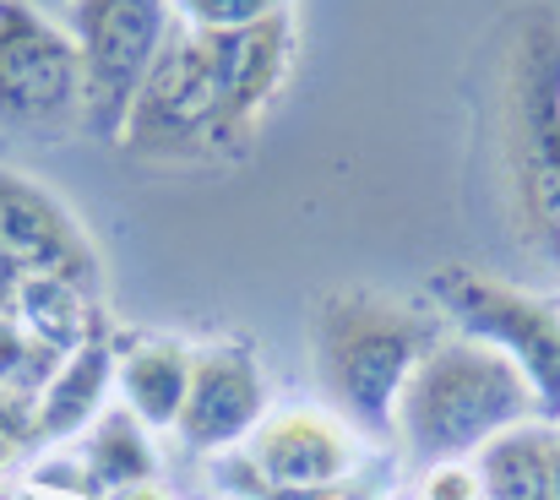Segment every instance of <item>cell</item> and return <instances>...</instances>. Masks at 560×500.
<instances>
[{
	"label": "cell",
	"mask_w": 560,
	"mask_h": 500,
	"mask_svg": "<svg viewBox=\"0 0 560 500\" xmlns=\"http://www.w3.org/2000/svg\"><path fill=\"white\" fill-rule=\"evenodd\" d=\"M435 305L463 327V337H479L490 348H501L523 381L534 386V403L539 414L560 419V311L512 289V283H495V278H479V272H441L435 283Z\"/></svg>",
	"instance_id": "obj_5"
},
{
	"label": "cell",
	"mask_w": 560,
	"mask_h": 500,
	"mask_svg": "<svg viewBox=\"0 0 560 500\" xmlns=\"http://www.w3.org/2000/svg\"><path fill=\"white\" fill-rule=\"evenodd\" d=\"M267 419V392H261V370L245 348L234 342H212L196 353L190 364V397L180 414V435L196 452H229L240 441H250Z\"/></svg>",
	"instance_id": "obj_10"
},
{
	"label": "cell",
	"mask_w": 560,
	"mask_h": 500,
	"mask_svg": "<svg viewBox=\"0 0 560 500\" xmlns=\"http://www.w3.org/2000/svg\"><path fill=\"white\" fill-rule=\"evenodd\" d=\"M170 5L186 16L190 33H234L289 11V0H170Z\"/></svg>",
	"instance_id": "obj_18"
},
{
	"label": "cell",
	"mask_w": 560,
	"mask_h": 500,
	"mask_svg": "<svg viewBox=\"0 0 560 500\" xmlns=\"http://www.w3.org/2000/svg\"><path fill=\"white\" fill-rule=\"evenodd\" d=\"M126 137L142 153H190L207 142H229V98L201 33H170L126 115Z\"/></svg>",
	"instance_id": "obj_7"
},
{
	"label": "cell",
	"mask_w": 560,
	"mask_h": 500,
	"mask_svg": "<svg viewBox=\"0 0 560 500\" xmlns=\"http://www.w3.org/2000/svg\"><path fill=\"white\" fill-rule=\"evenodd\" d=\"M506 164L517 223L560 256V22L528 16L506 60Z\"/></svg>",
	"instance_id": "obj_3"
},
{
	"label": "cell",
	"mask_w": 560,
	"mask_h": 500,
	"mask_svg": "<svg viewBox=\"0 0 560 500\" xmlns=\"http://www.w3.org/2000/svg\"><path fill=\"white\" fill-rule=\"evenodd\" d=\"M0 245L27 278H60L82 294L98 278V256L77 212L16 168H0Z\"/></svg>",
	"instance_id": "obj_9"
},
{
	"label": "cell",
	"mask_w": 560,
	"mask_h": 500,
	"mask_svg": "<svg viewBox=\"0 0 560 500\" xmlns=\"http://www.w3.org/2000/svg\"><path fill=\"white\" fill-rule=\"evenodd\" d=\"M550 441H556V430L534 425V419L495 435L474 457L485 500H550Z\"/></svg>",
	"instance_id": "obj_14"
},
{
	"label": "cell",
	"mask_w": 560,
	"mask_h": 500,
	"mask_svg": "<svg viewBox=\"0 0 560 500\" xmlns=\"http://www.w3.org/2000/svg\"><path fill=\"white\" fill-rule=\"evenodd\" d=\"M88 479H93L98 490H115V496L142 490V485L159 479V457H153V441H148V430L137 425V414L115 408V414H104V419L93 425Z\"/></svg>",
	"instance_id": "obj_16"
},
{
	"label": "cell",
	"mask_w": 560,
	"mask_h": 500,
	"mask_svg": "<svg viewBox=\"0 0 560 500\" xmlns=\"http://www.w3.org/2000/svg\"><path fill=\"white\" fill-rule=\"evenodd\" d=\"M22 267L5 256V245H0V316H11V305H16V289H22Z\"/></svg>",
	"instance_id": "obj_21"
},
{
	"label": "cell",
	"mask_w": 560,
	"mask_h": 500,
	"mask_svg": "<svg viewBox=\"0 0 560 500\" xmlns=\"http://www.w3.org/2000/svg\"><path fill=\"white\" fill-rule=\"evenodd\" d=\"M316 500H349V496H338V490H327V496H316Z\"/></svg>",
	"instance_id": "obj_23"
},
{
	"label": "cell",
	"mask_w": 560,
	"mask_h": 500,
	"mask_svg": "<svg viewBox=\"0 0 560 500\" xmlns=\"http://www.w3.org/2000/svg\"><path fill=\"white\" fill-rule=\"evenodd\" d=\"M190 364L196 353H186V342H137L131 353H120V392H126V414H137L142 430H180L190 397Z\"/></svg>",
	"instance_id": "obj_12"
},
{
	"label": "cell",
	"mask_w": 560,
	"mask_h": 500,
	"mask_svg": "<svg viewBox=\"0 0 560 500\" xmlns=\"http://www.w3.org/2000/svg\"><path fill=\"white\" fill-rule=\"evenodd\" d=\"M11 316L33 337H44L55 353H66V359L77 348L98 342L93 337V305H88V294L77 283H60V278H22Z\"/></svg>",
	"instance_id": "obj_15"
},
{
	"label": "cell",
	"mask_w": 560,
	"mask_h": 500,
	"mask_svg": "<svg viewBox=\"0 0 560 500\" xmlns=\"http://www.w3.org/2000/svg\"><path fill=\"white\" fill-rule=\"evenodd\" d=\"M550 500H560V430L550 441Z\"/></svg>",
	"instance_id": "obj_22"
},
{
	"label": "cell",
	"mask_w": 560,
	"mask_h": 500,
	"mask_svg": "<svg viewBox=\"0 0 560 500\" xmlns=\"http://www.w3.org/2000/svg\"><path fill=\"white\" fill-rule=\"evenodd\" d=\"M419 500H485L474 463H430L419 479Z\"/></svg>",
	"instance_id": "obj_20"
},
{
	"label": "cell",
	"mask_w": 560,
	"mask_h": 500,
	"mask_svg": "<svg viewBox=\"0 0 560 500\" xmlns=\"http://www.w3.org/2000/svg\"><path fill=\"white\" fill-rule=\"evenodd\" d=\"M115 370H120V359H115L109 342L77 348V353L55 370V381L38 392V403H33L38 435H44V441H60V435H77L82 425H98V419H104V392H109Z\"/></svg>",
	"instance_id": "obj_13"
},
{
	"label": "cell",
	"mask_w": 560,
	"mask_h": 500,
	"mask_svg": "<svg viewBox=\"0 0 560 500\" xmlns=\"http://www.w3.org/2000/svg\"><path fill=\"white\" fill-rule=\"evenodd\" d=\"M38 441V419H33V397L0 392V474Z\"/></svg>",
	"instance_id": "obj_19"
},
{
	"label": "cell",
	"mask_w": 560,
	"mask_h": 500,
	"mask_svg": "<svg viewBox=\"0 0 560 500\" xmlns=\"http://www.w3.org/2000/svg\"><path fill=\"white\" fill-rule=\"evenodd\" d=\"M66 364V353H55L44 337H33L16 316H0V392L33 397L55 381V370Z\"/></svg>",
	"instance_id": "obj_17"
},
{
	"label": "cell",
	"mask_w": 560,
	"mask_h": 500,
	"mask_svg": "<svg viewBox=\"0 0 560 500\" xmlns=\"http://www.w3.org/2000/svg\"><path fill=\"white\" fill-rule=\"evenodd\" d=\"M534 414V386L501 348L479 337H446L408 375L397 397V435L424 463H468Z\"/></svg>",
	"instance_id": "obj_1"
},
{
	"label": "cell",
	"mask_w": 560,
	"mask_h": 500,
	"mask_svg": "<svg viewBox=\"0 0 560 500\" xmlns=\"http://www.w3.org/2000/svg\"><path fill=\"white\" fill-rule=\"evenodd\" d=\"M435 342L424 311L402 300L365 289L327 294L316 311V375L338 403V419L397 435V397Z\"/></svg>",
	"instance_id": "obj_2"
},
{
	"label": "cell",
	"mask_w": 560,
	"mask_h": 500,
	"mask_svg": "<svg viewBox=\"0 0 560 500\" xmlns=\"http://www.w3.org/2000/svg\"><path fill=\"white\" fill-rule=\"evenodd\" d=\"M0 120L22 131H66L82 120L77 38L33 0H0Z\"/></svg>",
	"instance_id": "obj_6"
},
{
	"label": "cell",
	"mask_w": 560,
	"mask_h": 500,
	"mask_svg": "<svg viewBox=\"0 0 560 500\" xmlns=\"http://www.w3.org/2000/svg\"><path fill=\"white\" fill-rule=\"evenodd\" d=\"M207 38V55L218 66V82H223V98H229V142L245 137L256 126V115L278 98V88L289 82V66H294V22L289 11L283 16H267L256 27H234V33H201Z\"/></svg>",
	"instance_id": "obj_11"
},
{
	"label": "cell",
	"mask_w": 560,
	"mask_h": 500,
	"mask_svg": "<svg viewBox=\"0 0 560 500\" xmlns=\"http://www.w3.org/2000/svg\"><path fill=\"white\" fill-rule=\"evenodd\" d=\"M88 131H126V115L170 44V0H71Z\"/></svg>",
	"instance_id": "obj_4"
},
{
	"label": "cell",
	"mask_w": 560,
	"mask_h": 500,
	"mask_svg": "<svg viewBox=\"0 0 560 500\" xmlns=\"http://www.w3.org/2000/svg\"><path fill=\"white\" fill-rule=\"evenodd\" d=\"M354 430L332 408H283L250 435V474L278 496H327L354 474Z\"/></svg>",
	"instance_id": "obj_8"
}]
</instances>
